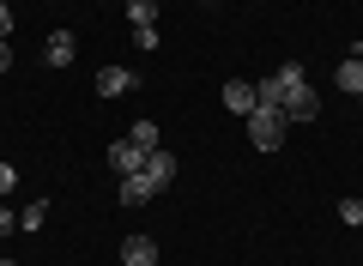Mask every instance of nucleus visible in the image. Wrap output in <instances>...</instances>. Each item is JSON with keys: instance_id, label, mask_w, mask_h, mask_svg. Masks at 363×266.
I'll return each mask as SVG.
<instances>
[{"instance_id": "1", "label": "nucleus", "mask_w": 363, "mask_h": 266, "mask_svg": "<svg viewBox=\"0 0 363 266\" xmlns=\"http://www.w3.org/2000/svg\"><path fill=\"white\" fill-rule=\"evenodd\" d=\"M303 85H309V79H303V61H285V67H279L272 79H260L255 91H260V103H267V109H285V103L297 97Z\"/></svg>"}, {"instance_id": "2", "label": "nucleus", "mask_w": 363, "mask_h": 266, "mask_svg": "<svg viewBox=\"0 0 363 266\" xmlns=\"http://www.w3.org/2000/svg\"><path fill=\"white\" fill-rule=\"evenodd\" d=\"M285 109H267V103H260L255 115H248V140L260 145V152H279V145H285Z\"/></svg>"}, {"instance_id": "3", "label": "nucleus", "mask_w": 363, "mask_h": 266, "mask_svg": "<svg viewBox=\"0 0 363 266\" xmlns=\"http://www.w3.org/2000/svg\"><path fill=\"white\" fill-rule=\"evenodd\" d=\"M109 170H116V176H140V170H145V152H140L133 140H116V145H109Z\"/></svg>"}, {"instance_id": "4", "label": "nucleus", "mask_w": 363, "mask_h": 266, "mask_svg": "<svg viewBox=\"0 0 363 266\" xmlns=\"http://www.w3.org/2000/svg\"><path fill=\"white\" fill-rule=\"evenodd\" d=\"M224 109H230V115H255L260 109V91L248 85V79H230V85H224Z\"/></svg>"}, {"instance_id": "5", "label": "nucleus", "mask_w": 363, "mask_h": 266, "mask_svg": "<svg viewBox=\"0 0 363 266\" xmlns=\"http://www.w3.org/2000/svg\"><path fill=\"white\" fill-rule=\"evenodd\" d=\"M121 206H128V212H133V206H145V200H152V194H164V188H157V182L152 176H145V170H140V176H121Z\"/></svg>"}, {"instance_id": "6", "label": "nucleus", "mask_w": 363, "mask_h": 266, "mask_svg": "<svg viewBox=\"0 0 363 266\" xmlns=\"http://www.w3.org/2000/svg\"><path fill=\"white\" fill-rule=\"evenodd\" d=\"M121 266H157V242L152 236H128L121 242Z\"/></svg>"}, {"instance_id": "7", "label": "nucleus", "mask_w": 363, "mask_h": 266, "mask_svg": "<svg viewBox=\"0 0 363 266\" xmlns=\"http://www.w3.org/2000/svg\"><path fill=\"white\" fill-rule=\"evenodd\" d=\"M140 85V79L128 73V67H104V73H97V97H121V91H133Z\"/></svg>"}, {"instance_id": "8", "label": "nucleus", "mask_w": 363, "mask_h": 266, "mask_svg": "<svg viewBox=\"0 0 363 266\" xmlns=\"http://www.w3.org/2000/svg\"><path fill=\"white\" fill-rule=\"evenodd\" d=\"M73 55H79L73 31H55V37H49V49H43V61H49V67H73Z\"/></svg>"}, {"instance_id": "9", "label": "nucleus", "mask_w": 363, "mask_h": 266, "mask_svg": "<svg viewBox=\"0 0 363 266\" xmlns=\"http://www.w3.org/2000/svg\"><path fill=\"white\" fill-rule=\"evenodd\" d=\"M315 115H321V97H315V85H303L297 97L285 103V121H315Z\"/></svg>"}, {"instance_id": "10", "label": "nucleus", "mask_w": 363, "mask_h": 266, "mask_svg": "<svg viewBox=\"0 0 363 266\" xmlns=\"http://www.w3.org/2000/svg\"><path fill=\"white\" fill-rule=\"evenodd\" d=\"M333 85H339V91H351V97H357V91H363V55H345V61H339Z\"/></svg>"}, {"instance_id": "11", "label": "nucleus", "mask_w": 363, "mask_h": 266, "mask_svg": "<svg viewBox=\"0 0 363 266\" xmlns=\"http://www.w3.org/2000/svg\"><path fill=\"white\" fill-rule=\"evenodd\" d=\"M145 176H152V182H157V188H169V182H176V157H169V152H164V145H157V152H152V157H145Z\"/></svg>"}, {"instance_id": "12", "label": "nucleus", "mask_w": 363, "mask_h": 266, "mask_svg": "<svg viewBox=\"0 0 363 266\" xmlns=\"http://www.w3.org/2000/svg\"><path fill=\"white\" fill-rule=\"evenodd\" d=\"M128 18L133 31H157V0H128Z\"/></svg>"}, {"instance_id": "13", "label": "nucleus", "mask_w": 363, "mask_h": 266, "mask_svg": "<svg viewBox=\"0 0 363 266\" xmlns=\"http://www.w3.org/2000/svg\"><path fill=\"white\" fill-rule=\"evenodd\" d=\"M133 145L152 157V152H157V121H133Z\"/></svg>"}, {"instance_id": "14", "label": "nucleus", "mask_w": 363, "mask_h": 266, "mask_svg": "<svg viewBox=\"0 0 363 266\" xmlns=\"http://www.w3.org/2000/svg\"><path fill=\"white\" fill-rule=\"evenodd\" d=\"M43 218H49V206H43V200H30V206H25V212H18V230H37V224H43Z\"/></svg>"}, {"instance_id": "15", "label": "nucleus", "mask_w": 363, "mask_h": 266, "mask_svg": "<svg viewBox=\"0 0 363 266\" xmlns=\"http://www.w3.org/2000/svg\"><path fill=\"white\" fill-rule=\"evenodd\" d=\"M339 224H363V200H339Z\"/></svg>"}, {"instance_id": "16", "label": "nucleus", "mask_w": 363, "mask_h": 266, "mask_svg": "<svg viewBox=\"0 0 363 266\" xmlns=\"http://www.w3.org/2000/svg\"><path fill=\"white\" fill-rule=\"evenodd\" d=\"M13 188H18V170H13V164H0V194H13Z\"/></svg>"}, {"instance_id": "17", "label": "nucleus", "mask_w": 363, "mask_h": 266, "mask_svg": "<svg viewBox=\"0 0 363 266\" xmlns=\"http://www.w3.org/2000/svg\"><path fill=\"white\" fill-rule=\"evenodd\" d=\"M0 37H13V6L0 0Z\"/></svg>"}, {"instance_id": "18", "label": "nucleus", "mask_w": 363, "mask_h": 266, "mask_svg": "<svg viewBox=\"0 0 363 266\" xmlns=\"http://www.w3.org/2000/svg\"><path fill=\"white\" fill-rule=\"evenodd\" d=\"M13 230H18V218L6 212V206H0V236H13Z\"/></svg>"}, {"instance_id": "19", "label": "nucleus", "mask_w": 363, "mask_h": 266, "mask_svg": "<svg viewBox=\"0 0 363 266\" xmlns=\"http://www.w3.org/2000/svg\"><path fill=\"white\" fill-rule=\"evenodd\" d=\"M6 67H13V43L0 37V73H6Z\"/></svg>"}, {"instance_id": "20", "label": "nucleus", "mask_w": 363, "mask_h": 266, "mask_svg": "<svg viewBox=\"0 0 363 266\" xmlns=\"http://www.w3.org/2000/svg\"><path fill=\"white\" fill-rule=\"evenodd\" d=\"M357 103H363V91H357Z\"/></svg>"}]
</instances>
